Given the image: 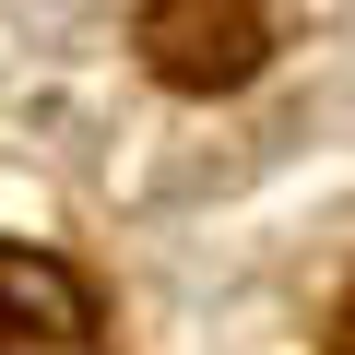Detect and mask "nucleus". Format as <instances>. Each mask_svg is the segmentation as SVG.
I'll return each mask as SVG.
<instances>
[{"label": "nucleus", "mask_w": 355, "mask_h": 355, "mask_svg": "<svg viewBox=\"0 0 355 355\" xmlns=\"http://www.w3.org/2000/svg\"><path fill=\"white\" fill-rule=\"evenodd\" d=\"M130 48H142V71L166 95H237L261 71L272 24H261V0H142Z\"/></svg>", "instance_id": "obj_1"}, {"label": "nucleus", "mask_w": 355, "mask_h": 355, "mask_svg": "<svg viewBox=\"0 0 355 355\" xmlns=\"http://www.w3.org/2000/svg\"><path fill=\"white\" fill-rule=\"evenodd\" d=\"M71 343V331H95V296L60 272V261H36V249H0V343Z\"/></svg>", "instance_id": "obj_2"}, {"label": "nucleus", "mask_w": 355, "mask_h": 355, "mask_svg": "<svg viewBox=\"0 0 355 355\" xmlns=\"http://www.w3.org/2000/svg\"><path fill=\"white\" fill-rule=\"evenodd\" d=\"M331 355H355V284H343V308H331Z\"/></svg>", "instance_id": "obj_3"}]
</instances>
